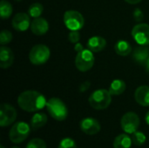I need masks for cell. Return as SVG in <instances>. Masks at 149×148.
<instances>
[{"instance_id": "obj_1", "label": "cell", "mask_w": 149, "mask_h": 148, "mask_svg": "<svg viewBox=\"0 0 149 148\" xmlns=\"http://www.w3.org/2000/svg\"><path fill=\"white\" fill-rule=\"evenodd\" d=\"M45 97L38 91L28 90L19 94L17 98L18 106L28 113H35L43 109L46 106Z\"/></svg>"}, {"instance_id": "obj_2", "label": "cell", "mask_w": 149, "mask_h": 148, "mask_svg": "<svg viewBox=\"0 0 149 148\" xmlns=\"http://www.w3.org/2000/svg\"><path fill=\"white\" fill-rule=\"evenodd\" d=\"M88 102L93 109L104 110L110 106L112 102V94L108 90L99 89L90 95Z\"/></svg>"}, {"instance_id": "obj_3", "label": "cell", "mask_w": 149, "mask_h": 148, "mask_svg": "<svg viewBox=\"0 0 149 148\" xmlns=\"http://www.w3.org/2000/svg\"><path fill=\"white\" fill-rule=\"evenodd\" d=\"M45 107L50 116L55 120L63 121L68 116V109L65 104L58 98H52L47 100Z\"/></svg>"}, {"instance_id": "obj_4", "label": "cell", "mask_w": 149, "mask_h": 148, "mask_svg": "<svg viewBox=\"0 0 149 148\" xmlns=\"http://www.w3.org/2000/svg\"><path fill=\"white\" fill-rule=\"evenodd\" d=\"M31 126L24 121L14 123L9 132L10 140L14 144H19L24 141L31 133Z\"/></svg>"}, {"instance_id": "obj_5", "label": "cell", "mask_w": 149, "mask_h": 148, "mask_svg": "<svg viewBox=\"0 0 149 148\" xmlns=\"http://www.w3.org/2000/svg\"><path fill=\"white\" fill-rule=\"evenodd\" d=\"M51 56L50 49L45 44L34 45L29 52V59L31 64L35 65H41L45 64Z\"/></svg>"}, {"instance_id": "obj_6", "label": "cell", "mask_w": 149, "mask_h": 148, "mask_svg": "<svg viewBox=\"0 0 149 148\" xmlns=\"http://www.w3.org/2000/svg\"><path fill=\"white\" fill-rule=\"evenodd\" d=\"M94 56L93 52L89 49H84L83 51L77 53L75 58V66L82 72H86L92 69L94 65Z\"/></svg>"}, {"instance_id": "obj_7", "label": "cell", "mask_w": 149, "mask_h": 148, "mask_svg": "<svg viewBox=\"0 0 149 148\" xmlns=\"http://www.w3.org/2000/svg\"><path fill=\"white\" fill-rule=\"evenodd\" d=\"M140 125V117L134 112H128L125 113L120 120V126L122 130L127 134H133L138 131Z\"/></svg>"}, {"instance_id": "obj_8", "label": "cell", "mask_w": 149, "mask_h": 148, "mask_svg": "<svg viewBox=\"0 0 149 148\" xmlns=\"http://www.w3.org/2000/svg\"><path fill=\"white\" fill-rule=\"evenodd\" d=\"M64 23L70 31H79L85 24V19L80 12L67 10L64 14Z\"/></svg>"}, {"instance_id": "obj_9", "label": "cell", "mask_w": 149, "mask_h": 148, "mask_svg": "<svg viewBox=\"0 0 149 148\" xmlns=\"http://www.w3.org/2000/svg\"><path fill=\"white\" fill-rule=\"evenodd\" d=\"M17 113L16 109L10 104L3 103L0 107V126L5 127L12 125L16 119Z\"/></svg>"}, {"instance_id": "obj_10", "label": "cell", "mask_w": 149, "mask_h": 148, "mask_svg": "<svg viewBox=\"0 0 149 148\" xmlns=\"http://www.w3.org/2000/svg\"><path fill=\"white\" fill-rule=\"evenodd\" d=\"M134 41L140 45H149V24L140 23L132 30Z\"/></svg>"}, {"instance_id": "obj_11", "label": "cell", "mask_w": 149, "mask_h": 148, "mask_svg": "<svg viewBox=\"0 0 149 148\" xmlns=\"http://www.w3.org/2000/svg\"><path fill=\"white\" fill-rule=\"evenodd\" d=\"M80 130L87 135H95L100 132L101 126L94 118H85L79 123Z\"/></svg>"}, {"instance_id": "obj_12", "label": "cell", "mask_w": 149, "mask_h": 148, "mask_svg": "<svg viewBox=\"0 0 149 148\" xmlns=\"http://www.w3.org/2000/svg\"><path fill=\"white\" fill-rule=\"evenodd\" d=\"M30 15L20 12L14 16L11 21L12 27L17 31H25L29 27H31Z\"/></svg>"}, {"instance_id": "obj_13", "label": "cell", "mask_w": 149, "mask_h": 148, "mask_svg": "<svg viewBox=\"0 0 149 148\" xmlns=\"http://www.w3.org/2000/svg\"><path fill=\"white\" fill-rule=\"evenodd\" d=\"M31 30L33 34L37 36H42L48 31L49 24L46 19L43 17H36L31 23Z\"/></svg>"}, {"instance_id": "obj_14", "label": "cell", "mask_w": 149, "mask_h": 148, "mask_svg": "<svg viewBox=\"0 0 149 148\" xmlns=\"http://www.w3.org/2000/svg\"><path fill=\"white\" fill-rule=\"evenodd\" d=\"M14 61V53L12 50L7 46L0 48V67L3 69L9 68Z\"/></svg>"}, {"instance_id": "obj_15", "label": "cell", "mask_w": 149, "mask_h": 148, "mask_svg": "<svg viewBox=\"0 0 149 148\" xmlns=\"http://www.w3.org/2000/svg\"><path fill=\"white\" fill-rule=\"evenodd\" d=\"M135 101L142 106H149V86L148 85H141L139 86L134 92Z\"/></svg>"}, {"instance_id": "obj_16", "label": "cell", "mask_w": 149, "mask_h": 148, "mask_svg": "<svg viewBox=\"0 0 149 148\" xmlns=\"http://www.w3.org/2000/svg\"><path fill=\"white\" fill-rule=\"evenodd\" d=\"M148 58L149 48L147 47V45H141L140 47H137L134 50L133 58L137 64L144 66Z\"/></svg>"}, {"instance_id": "obj_17", "label": "cell", "mask_w": 149, "mask_h": 148, "mask_svg": "<svg viewBox=\"0 0 149 148\" xmlns=\"http://www.w3.org/2000/svg\"><path fill=\"white\" fill-rule=\"evenodd\" d=\"M107 45V41L100 36H94L87 41V48L93 52H100Z\"/></svg>"}, {"instance_id": "obj_18", "label": "cell", "mask_w": 149, "mask_h": 148, "mask_svg": "<svg viewBox=\"0 0 149 148\" xmlns=\"http://www.w3.org/2000/svg\"><path fill=\"white\" fill-rule=\"evenodd\" d=\"M47 120H48V118L45 113H37L31 117L30 126L32 130H38L43 127L44 126H45V124L47 123Z\"/></svg>"}, {"instance_id": "obj_19", "label": "cell", "mask_w": 149, "mask_h": 148, "mask_svg": "<svg viewBox=\"0 0 149 148\" xmlns=\"http://www.w3.org/2000/svg\"><path fill=\"white\" fill-rule=\"evenodd\" d=\"M132 144V137H130L127 133H122L114 139L113 148H130Z\"/></svg>"}, {"instance_id": "obj_20", "label": "cell", "mask_w": 149, "mask_h": 148, "mask_svg": "<svg viewBox=\"0 0 149 148\" xmlns=\"http://www.w3.org/2000/svg\"><path fill=\"white\" fill-rule=\"evenodd\" d=\"M114 50L118 55L126 57V56H128L132 52V46L127 41L120 40L115 44Z\"/></svg>"}, {"instance_id": "obj_21", "label": "cell", "mask_w": 149, "mask_h": 148, "mask_svg": "<svg viewBox=\"0 0 149 148\" xmlns=\"http://www.w3.org/2000/svg\"><path fill=\"white\" fill-rule=\"evenodd\" d=\"M127 88V85L126 83L121 80V79H115L113 80L111 85H110V87H109V92L112 95H114V96H117V95H120L122 94L125 90Z\"/></svg>"}, {"instance_id": "obj_22", "label": "cell", "mask_w": 149, "mask_h": 148, "mask_svg": "<svg viewBox=\"0 0 149 148\" xmlns=\"http://www.w3.org/2000/svg\"><path fill=\"white\" fill-rule=\"evenodd\" d=\"M12 5L6 0H2L0 3V16L3 19L9 18L12 14Z\"/></svg>"}, {"instance_id": "obj_23", "label": "cell", "mask_w": 149, "mask_h": 148, "mask_svg": "<svg viewBox=\"0 0 149 148\" xmlns=\"http://www.w3.org/2000/svg\"><path fill=\"white\" fill-rule=\"evenodd\" d=\"M43 10H44V7L41 3H34L30 5V7L28 9V14L30 15V17L36 18V17H39L41 16V14L43 13Z\"/></svg>"}, {"instance_id": "obj_24", "label": "cell", "mask_w": 149, "mask_h": 148, "mask_svg": "<svg viewBox=\"0 0 149 148\" xmlns=\"http://www.w3.org/2000/svg\"><path fill=\"white\" fill-rule=\"evenodd\" d=\"M132 141H133L134 145H135L137 147H141L146 143L147 136L144 133L140 132V131H136L135 133H134L132 134Z\"/></svg>"}, {"instance_id": "obj_25", "label": "cell", "mask_w": 149, "mask_h": 148, "mask_svg": "<svg viewBox=\"0 0 149 148\" xmlns=\"http://www.w3.org/2000/svg\"><path fill=\"white\" fill-rule=\"evenodd\" d=\"M46 143L42 139L35 138L31 140L25 148H46Z\"/></svg>"}, {"instance_id": "obj_26", "label": "cell", "mask_w": 149, "mask_h": 148, "mask_svg": "<svg viewBox=\"0 0 149 148\" xmlns=\"http://www.w3.org/2000/svg\"><path fill=\"white\" fill-rule=\"evenodd\" d=\"M12 40V33L8 30H3L0 33V43L2 45L10 43Z\"/></svg>"}, {"instance_id": "obj_27", "label": "cell", "mask_w": 149, "mask_h": 148, "mask_svg": "<svg viewBox=\"0 0 149 148\" xmlns=\"http://www.w3.org/2000/svg\"><path fill=\"white\" fill-rule=\"evenodd\" d=\"M58 148H77V145L72 138H64L59 142Z\"/></svg>"}, {"instance_id": "obj_28", "label": "cell", "mask_w": 149, "mask_h": 148, "mask_svg": "<svg viewBox=\"0 0 149 148\" xmlns=\"http://www.w3.org/2000/svg\"><path fill=\"white\" fill-rule=\"evenodd\" d=\"M68 39L71 43L72 44H76L79 42L80 39V34L79 32V31H71L69 35H68Z\"/></svg>"}, {"instance_id": "obj_29", "label": "cell", "mask_w": 149, "mask_h": 148, "mask_svg": "<svg viewBox=\"0 0 149 148\" xmlns=\"http://www.w3.org/2000/svg\"><path fill=\"white\" fill-rule=\"evenodd\" d=\"M134 17L137 22H141L144 17V14H143L142 10L139 8L135 9L134 11Z\"/></svg>"}, {"instance_id": "obj_30", "label": "cell", "mask_w": 149, "mask_h": 148, "mask_svg": "<svg viewBox=\"0 0 149 148\" xmlns=\"http://www.w3.org/2000/svg\"><path fill=\"white\" fill-rule=\"evenodd\" d=\"M90 85H91V83L89 81H85L83 82L80 86H79V92H86L89 88H90Z\"/></svg>"}, {"instance_id": "obj_31", "label": "cell", "mask_w": 149, "mask_h": 148, "mask_svg": "<svg viewBox=\"0 0 149 148\" xmlns=\"http://www.w3.org/2000/svg\"><path fill=\"white\" fill-rule=\"evenodd\" d=\"M74 50H75V51H77V53H78V52L83 51V50H84V47H83L82 44H80V43L79 42V43H76V44H74Z\"/></svg>"}, {"instance_id": "obj_32", "label": "cell", "mask_w": 149, "mask_h": 148, "mask_svg": "<svg viewBox=\"0 0 149 148\" xmlns=\"http://www.w3.org/2000/svg\"><path fill=\"white\" fill-rule=\"evenodd\" d=\"M127 3H130V4H137L139 3H141L142 0H125Z\"/></svg>"}, {"instance_id": "obj_33", "label": "cell", "mask_w": 149, "mask_h": 148, "mask_svg": "<svg viewBox=\"0 0 149 148\" xmlns=\"http://www.w3.org/2000/svg\"><path fill=\"white\" fill-rule=\"evenodd\" d=\"M145 68H146V72L149 73V58H148V60H147V62H146V64H145Z\"/></svg>"}, {"instance_id": "obj_34", "label": "cell", "mask_w": 149, "mask_h": 148, "mask_svg": "<svg viewBox=\"0 0 149 148\" xmlns=\"http://www.w3.org/2000/svg\"><path fill=\"white\" fill-rule=\"evenodd\" d=\"M145 120H146V122H147V124L149 126V111L147 113V114H146V117H145Z\"/></svg>"}, {"instance_id": "obj_35", "label": "cell", "mask_w": 149, "mask_h": 148, "mask_svg": "<svg viewBox=\"0 0 149 148\" xmlns=\"http://www.w3.org/2000/svg\"><path fill=\"white\" fill-rule=\"evenodd\" d=\"M0 148H5V147H3V145H1V146H0Z\"/></svg>"}, {"instance_id": "obj_36", "label": "cell", "mask_w": 149, "mask_h": 148, "mask_svg": "<svg viewBox=\"0 0 149 148\" xmlns=\"http://www.w3.org/2000/svg\"><path fill=\"white\" fill-rule=\"evenodd\" d=\"M11 148H19V147H12Z\"/></svg>"}, {"instance_id": "obj_37", "label": "cell", "mask_w": 149, "mask_h": 148, "mask_svg": "<svg viewBox=\"0 0 149 148\" xmlns=\"http://www.w3.org/2000/svg\"><path fill=\"white\" fill-rule=\"evenodd\" d=\"M15 1H17V2H20V1H22V0H15Z\"/></svg>"}]
</instances>
